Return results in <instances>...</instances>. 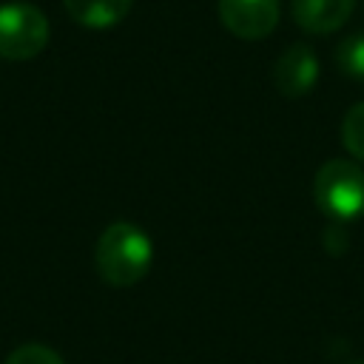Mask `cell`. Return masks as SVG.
<instances>
[{
	"label": "cell",
	"instance_id": "obj_7",
	"mask_svg": "<svg viewBox=\"0 0 364 364\" xmlns=\"http://www.w3.org/2000/svg\"><path fill=\"white\" fill-rule=\"evenodd\" d=\"M134 0H63L68 17L85 28H111L131 11Z\"/></svg>",
	"mask_w": 364,
	"mask_h": 364
},
{
	"label": "cell",
	"instance_id": "obj_2",
	"mask_svg": "<svg viewBox=\"0 0 364 364\" xmlns=\"http://www.w3.org/2000/svg\"><path fill=\"white\" fill-rule=\"evenodd\" d=\"M313 199L338 225L358 219L364 213V168L350 159H327L316 173Z\"/></svg>",
	"mask_w": 364,
	"mask_h": 364
},
{
	"label": "cell",
	"instance_id": "obj_5",
	"mask_svg": "<svg viewBox=\"0 0 364 364\" xmlns=\"http://www.w3.org/2000/svg\"><path fill=\"white\" fill-rule=\"evenodd\" d=\"M318 80V57L310 46L293 43L273 63V85L282 97H304Z\"/></svg>",
	"mask_w": 364,
	"mask_h": 364
},
{
	"label": "cell",
	"instance_id": "obj_8",
	"mask_svg": "<svg viewBox=\"0 0 364 364\" xmlns=\"http://www.w3.org/2000/svg\"><path fill=\"white\" fill-rule=\"evenodd\" d=\"M336 65L350 80L364 82V31H353L336 46Z\"/></svg>",
	"mask_w": 364,
	"mask_h": 364
},
{
	"label": "cell",
	"instance_id": "obj_10",
	"mask_svg": "<svg viewBox=\"0 0 364 364\" xmlns=\"http://www.w3.org/2000/svg\"><path fill=\"white\" fill-rule=\"evenodd\" d=\"M3 364H65V361L46 344H20L17 350L9 353Z\"/></svg>",
	"mask_w": 364,
	"mask_h": 364
},
{
	"label": "cell",
	"instance_id": "obj_9",
	"mask_svg": "<svg viewBox=\"0 0 364 364\" xmlns=\"http://www.w3.org/2000/svg\"><path fill=\"white\" fill-rule=\"evenodd\" d=\"M341 142L350 156L364 162V102H355L341 119Z\"/></svg>",
	"mask_w": 364,
	"mask_h": 364
},
{
	"label": "cell",
	"instance_id": "obj_6",
	"mask_svg": "<svg viewBox=\"0 0 364 364\" xmlns=\"http://www.w3.org/2000/svg\"><path fill=\"white\" fill-rule=\"evenodd\" d=\"M355 9V0H290V14L296 26L307 34L338 31Z\"/></svg>",
	"mask_w": 364,
	"mask_h": 364
},
{
	"label": "cell",
	"instance_id": "obj_4",
	"mask_svg": "<svg viewBox=\"0 0 364 364\" xmlns=\"http://www.w3.org/2000/svg\"><path fill=\"white\" fill-rule=\"evenodd\" d=\"M219 20L239 40H262L279 23V0H219Z\"/></svg>",
	"mask_w": 364,
	"mask_h": 364
},
{
	"label": "cell",
	"instance_id": "obj_3",
	"mask_svg": "<svg viewBox=\"0 0 364 364\" xmlns=\"http://www.w3.org/2000/svg\"><path fill=\"white\" fill-rule=\"evenodd\" d=\"M48 43V20L31 3L0 6V57L31 60Z\"/></svg>",
	"mask_w": 364,
	"mask_h": 364
},
{
	"label": "cell",
	"instance_id": "obj_1",
	"mask_svg": "<svg viewBox=\"0 0 364 364\" xmlns=\"http://www.w3.org/2000/svg\"><path fill=\"white\" fill-rule=\"evenodd\" d=\"M154 262V245L139 225L114 222L102 230L94 250L97 273L114 287L136 284Z\"/></svg>",
	"mask_w": 364,
	"mask_h": 364
}]
</instances>
